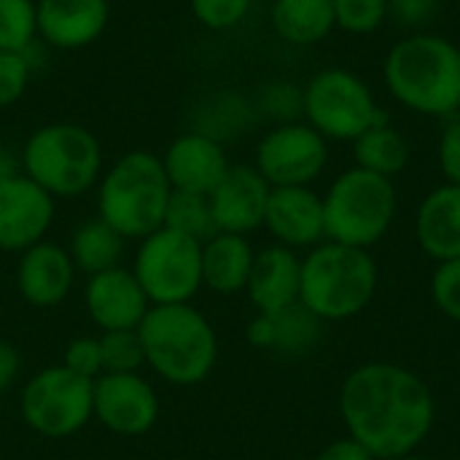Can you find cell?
<instances>
[{
	"mask_svg": "<svg viewBox=\"0 0 460 460\" xmlns=\"http://www.w3.org/2000/svg\"><path fill=\"white\" fill-rule=\"evenodd\" d=\"M100 350H102V369L108 375H129L146 364V353H143V342H140L137 329L102 332L100 334Z\"/></svg>",
	"mask_w": 460,
	"mask_h": 460,
	"instance_id": "obj_30",
	"label": "cell"
},
{
	"mask_svg": "<svg viewBox=\"0 0 460 460\" xmlns=\"http://www.w3.org/2000/svg\"><path fill=\"white\" fill-rule=\"evenodd\" d=\"M19 367H22L19 350L13 345H8V342L0 340V391L11 388V383L19 375Z\"/></svg>",
	"mask_w": 460,
	"mask_h": 460,
	"instance_id": "obj_40",
	"label": "cell"
},
{
	"mask_svg": "<svg viewBox=\"0 0 460 460\" xmlns=\"http://www.w3.org/2000/svg\"><path fill=\"white\" fill-rule=\"evenodd\" d=\"M253 113H256V105L251 100H245L243 94H234V92H221L202 108L199 127H194V129L224 143V137L248 129Z\"/></svg>",
	"mask_w": 460,
	"mask_h": 460,
	"instance_id": "obj_28",
	"label": "cell"
},
{
	"mask_svg": "<svg viewBox=\"0 0 460 460\" xmlns=\"http://www.w3.org/2000/svg\"><path fill=\"white\" fill-rule=\"evenodd\" d=\"M434 299L437 305L450 315L460 321V259L442 261V267L434 272Z\"/></svg>",
	"mask_w": 460,
	"mask_h": 460,
	"instance_id": "obj_36",
	"label": "cell"
},
{
	"mask_svg": "<svg viewBox=\"0 0 460 460\" xmlns=\"http://www.w3.org/2000/svg\"><path fill=\"white\" fill-rule=\"evenodd\" d=\"M172 186L162 159L151 151L119 156L97 181V218L124 240H143L164 226Z\"/></svg>",
	"mask_w": 460,
	"mask_h": 460,
	"instance_id": "obj_3",
	"label": "cell"
},
{
	"mask_svg": "<svg viewBox=\"0 0 460 460\" xmlns=\"http://www.w3.org/2000/svg\"><path fill=\"white\" fill-rule=\"evenodd\" d=\"M92 418L119 437H140L154 429L159 418V396L154 385L137 372L100 375L94 380Z\"/></svg>",
	"mask_w": 460,
	"mask_h": 460,
	"instance_id": "obj_12",
	"label": "cell"
},
{
	"mask_svg": "<svg viewBox=\"0 0 460 460\" xmlns=\"http://www.w3.org/2000/svg\"><path fill=\"white\" fill-rule=\"evenodd\" d=\"M86 313L102 332L137 329L151 310L146 291L140 288L132 270L113 267L89 278L84 288Z\"/></svg>",
	"mask_w": 460,
	"mask_h": 460,
	"instance_id": "obj_17",
	"label": "cell"
},
{
	"mask_svg": "<svg viewBox=\"0 0 460 460\" xmlns=\"http://www.w3.org/2000/svg\"><path fill=\"white\" fill-rule=\"evenodd\" d=\"M253 248L245 234L216 232L202 243V286L216 294H237L248 286L253 267Z\"/></svg>",
	"mask_w": 460,
	"mask_h": 460,
	"instance_id": "obj_22",
	"label": "cell"
},
{
	"mask_svg": "<svg viewBox=\"0 0 460 460\" xmlns=\"http://www.w3.org/2000/svg\"><path fill=\"white\" fill-rule=\"evenodd\" d=\"M62 367H67L70 372L86 377V380H97L105 369H102V350H100V337H75L62 358Z\"/></svg>",
	"mask_w": 460,
	"mask_h": 460,
	"instance_id": "obj_35",
	"label": "cell"
},
{
	"mask_svg": "<svg viewBox=\"0 0 460 460\" xmlns=\"http://www.w3.org/2000/svg\"><path fill=\"white\" fill-rule=\"evenodd\" d=\"M132 275L151 307L189 305L202 288V243L162 226L140 240Z\"/></svg>",
	"mask_w": 460,
	"mask_h": 460,
	"instance_id": "obj_9",
	"label": "cell"
},
{
	"mask_svg": "<svg viewBox=\"0 0 460 460\" xmlns=\"http://www.w3.org/2000/svg\"><path fill=\"white\" fill-rule=\"evenodd\" d=\"M164 226L197 243H205L218 232L208 194H191V191H172L164 213Z\"/></svg>",
	"mask_w": 460,
	"mask_h": 460,
	"instance_id": "obj_27",
	"label": "cell"
},
{
	"mask_svg": "<svg viewBox=\"0 0 460 460\" xmlns=\"http://www.w3.org/2000/svg\"><path fill=\"white\" fill-rule=\"evenodd\" d=\"M342 418L353 439L372 456L404 458L431 431L434 402L412 372L369 364L345 380Z\"/></svg>",
	"mask_w": 460,
	"mask_h": 460,
	"instance_id": "obj_1",
	"label": "cell"
},
{
	"mask_svg": "<svg viewBox=\"0 0 460 460\" xmlns=\"http://www.w3.org/2000/svg\"><path fill=\"white\" fill-rule=\"evenodd\" d=\"M302 119L326 140H356L388 121L372 86L348 67H326L302 86Z\"/></svg>",
	"mask_w": 460,
	"mask_h": 460,
	"instance_id": "obj_8",
	"label": "cell"
},
{
	"mask_svg": "<svg viewBox=\"0 0 460 460\" xmlns=\"http://www.w3.org/2000/svg\"><path fill=\"white\" fill-rule=\"evenodd\" d=\"M353 156L361 170L394 178L410 162V143L388 121H380L353 140Z\"/></svg>",
	"mask_w": 460,
	"mask_h": 460,
	"instance_id": "obj_26",
	"label": "cell"
},
{
	"mask_svg": "<svg viewBox=\"0 0 460 460\" xmlns=\"http://www.w3.org/2000/svg\"><path fill=\"white\" fill-rule=\"evenodd\" d=\"M30 49L27 51H0V111L19 102L30 86L32 67H35Z\"/></svg>",
	"mask_w": 460,
	"mask_h": 460,
	"instance_id": "obj_32",
	"label": "cell"
},
{
	"mask_svg": "<svg viewBox=\"0 0 460 460\" xmlns=\"http://www.w3.org/2000/svg\"><path fill=\"white\" fill-rule=\"evenodd\" d=\"M388 22V0H334V24L350 35H372Z\"/></svg>",
	"mask_w": 460,
	"mask_h": 460,
	"instance_id": "obj_31",
	"label": "cell"
},
{
	"mask_svg": "<svg viewBox=\"0 0 460 460\" xmlns=\"http://www.w3.org/2000/svg\"><path fill=\"white\" fill-rule=\"evenodd\" d=\"M189 5L202 27L213 32H226L245 22L253 0H189Z\"/></svg>",
	"mask_w": 460,
	"mask_h": 460,
	"instance_id": "obj_34",
	"label": "cell"
},
{
	"mask_svg": "<svg viewBox=\"0 0 460 460\" xmlns=\"http://www.w3.org/2000/svg\"><path fill=\"white\" fill-rule=\"evenodd\" d=\"M329 162V140L307 121L275 124L256 146L253 167L272 186H310Z\"/></svg>",
	"mask_w": 460,
	"mask_h": 460,
	"instance_id": "obj_11",
	"label": "cell"
},
{
	"mask_svg": "<svg viewBox=\"0 0 460 460\" xmlns=\"http://www.w3.org/2000/svg\"><path fill=\"white\" fill-rule=\"evenodd\" d=\"M16 175H22V156L5 146H0V183H5Z\"/></svg>",
	"mask_w": 460,
	"mask_h": 460,
	"instance_id": "obj_41",
	"label": "cell"
},
{
	"mask_svg": "<svg viewBox=\"0 0 460 460\" xmlns=\"http://www.w3.org/2000/svg\"><path fill=\"white\" fill-rule=\"evenodd\" d=\"M377 267L364 248L321 245L302 261L299 302L315 318H350L375 296Z\"/></svg>",
	"mask_w": 460,
	"mask_h": 460,
	"instance_id": "obj_6",
	"label": "cell"
},
{
	"mask_svg": "<svg viewBox=\"0 0 460 460\" xmlns=\"http://www.w3.org/2000/svg\"><path fill=\"white\" fill-rule=\"evenodd\" d=\"M418 240L439 261L460 259V186L434 189L418 210Z\"/></svg>",
	"mask_w": 460,
	"mask_h": 460,
	"instance_id": "obj_21",
	"label": "cell"
},
{
	"mask_svg": "<svg viewBox=\"0 0 460 460\" xmlns=\"http://www.w3.org/2000/svg\"><path fill=\"white\" fill-rule=\"evenodd\" d=\"M124 243L127 240L102 218H89L75 226L67 253L75 264V272H84L92 278L97 272L121 267Z\"/></svg>",
	"mask_w": 460,
	"mask_h": 460,
	"instance_id": "obj_25",
	"label": "cell"
},
{
	"mask_svg": "<svg viewBox=\"0 0 460 460\" xmlns=\"http://www.w3.org/2000/svg\"><path fill=\"white\" fill-rule=\"evenodd\" d=\"M264 226L286 248L313 245L326 237L323 199L310 186H280L270 191Z\"/></svg>",
	"mask_w": 460,
	"mask_h": 460,
	"instance_id": "obj_19",
	"label": "cell"
},
{
	"mask_svg": "<svg viewBox=\"0 0 460 460\" xmlns=\"http://www.w3.org/2000/svg\"><path fill=\"white\" fill-rule=\"evenodd\" d=\"M272 30L291 46H315L332 35L334 0H272Z\"/></svg>",
	"mask_w": 460,
	"mask_h": 460,
	"instance_id": "obj_24",
	"label": "cell"
},
{
	"mask_svg": "<svg viewBox=\"0 0 460 460\" xmlns=\"http://www.w3.org/2000/svg\"><path fill=\"white\" fill-rule=\"evenodd\" d=\"M375 456L364 447V445H358L356 439H342V442H334L332 447H326L318 460H372Z\"/></svg>",
	"mask_w": 460,
	"mask_h": 460,
	"instance_id": "obj_39",
	"label": "cell"
},
{
	"mask_svg": "<svg viewBox=\"0 0 460 460\" xmlns=\"http://www.w3.org/2000/svg\"><path fill=\"white\" fill-rule=\"evenodd\" d=\"M272 186L253 164H232L221 183L208 194L216 229L229 234H248L264 226V213Z\"/></svg>",
	"mask_w": 460,
	"mask_h": 460,
	"instance_id": "obj_16",
	"label": "cell"
},
{
	"mask_svg": "<svg viewBox=\"0 0 460 460\" xmlns=\"http://www.w3.org/2000/svg\"><path fill=\"white\" fill-rule=\"evenodd\" d=\"M92 399L94 380H86L59 364L40 369L27 380L19 410L35 434L46 439H65L92 420Z\"/></svg>",
	"mask_w": 460,
	"mask_h": 460,
	"instance_id": "obj_10",
	"label": "cell"
},
{
	"mask_svg": "<svg viewBox=\"0 0 460 460\" xmlns=\"http://www.w3.org/2000/svg\"><path fill=\"white\" fill-rule=\"evenodd\" d=\"M396 216V189L391 178L353 167L342 172L323 197L326 237L340 245L367 248L377 243Z\"/></svg>",
	"mask_w": 460,
	"mask_h": 460,
	"instance_id": "obj_7",
	"label": "cell"
},
{
	"mask_svg": "<svg viewBox=\"0 0 460 460\" xmlns=\"http://www.w3.org/2000/svg\"><path fill=\"white\" fill-rule=\"evenodd\" d=\"M439 167L447 183L460 186V113L447 121L439 137Z\"/></svg>",
	"mask_w": 460,
	"mask_h": 460,
	"instance_id": "obj_38",
	"label": "cell"
},
{
	"mask_svg": "<svg viewBox=\"0 0 460 460\" xmlns=\"http://www.w3.org/2000/svg\"><path fill=\"white\" fill-rule=\"evenodd\" d=\"M22 172L54 199H73L97 186L102 146L81 124L51 121L38 127L22 146Z\"/></svg>",
	"mask_w": 460,
	"mask_h": 460,
	"instance_id": "obj_5",
	"label": "cell"
},
{
	"mask_svg": "<svg viewBox=\"0 0 460 460\" xmlns=\"http://www.w3.org/2000/svg\"><path fill=\"white\" fill-rule=\"evenodd\" d=\"M159 159L172 191L191 194H210L232 167L224 143L199 129L178 135Z\"/></svg>",
	"mask_w": 460,
	"mask_h": 460,
	"instance_id": "obj_15",
	"label": "cell"
},
{
	"mask_svg": "<svg viewBox=\"0 0 460 460\" xmlns=\"http://www.w3.org/2000/svg\"><path fill=\"white\" fill-rule=\"evenodd\" d=\"M302 286V261L286 245H272L256 253L251 278H248V296L259 313H280L299 302Z\"/></svg>",
	"mask_w": 460,
	"mask_h": 460,
	"instance_id": "obj_20",
	"label": "cell"
},
{
	"mask_svg": "<svg viewBox=\"0 0 460 460\" xmlns=\"http://www.w3.org/2000/svg\"><path fill=\"white\" fill-rule=\"evenodd\" d=\"M38 40L49 49L78 51L92 46L111 22L108 0H35Z\"/></svg>",
	"mask_w": 460,
	"mask_h": 460,
	"instance_id": "obj_14",
	"label": "cell"
},
{
	"mask_svg": "<svg viewBox=\"0 0 460 460\" xmlns=\"http://www.w3.org/2000/svg\"><path fill=\"white\" fill-rule=\"evenodd\" d=\"M35 43V0H0V51H27Z\"/></svg>",
	"mask_w": 460,
	"mask_h": 460,
	"instance_id": "obj_29",
	"label": "cell"
},
{
	"mask_svg": "<svg viewBox=\"0 0 460 460\" xmlns=\"http://www.w3.org/2000/svg\"><path fill=\"white\" fill-rule=\"evenodd\" d=\"M54 210V197L24 172L0 183V251L22 253L46 240Z\"/></svg>",
	"mask_w": 460,
	"mask_h": 460,
	"instance_id": "obj_13",
	"label": "cell"
},
{
	"mask_svg": "<svg viewBox=\"0 0 460 460\" xmlns=\"http://www.w3.org/2000/svg\"><path fill=\"white\" fill-rule=\"evenodd\" d=\"M402 460H418V458H402Z\"/></svg>",
	"mask_w": 460,
	"mask_h": 460,
	"instance_id": "obj_42",
	"label": "cell"
},
{
	"mask_svg": "<svg viewBox=\"0 0 460 460\" xmlns=\"http://www.w3.org/2000/svg\"><path fill=\"white\" fill-rule=\"evenodd\" d=\"M383 81L402 108L453 119L460 113V46L437 32H412L385 54Z\"/></svg>",
	"mask_w": 460,
	"mask_h": 460,
	"instance_id": "obj_2",
	"label": "cell"
},
{
	"mask_svg": "<svg viewBox=\"0 0 460 460\" xmlns=\"http://www.w3.org/2000/svg\"><path fill=\"white\" fill-rule=\"evenodd\" d=\"M75 280V264L70 253L49 240L19 253L16 288L22 299L32 307H57L67 299Z\"/></svg>",
	"mask_w": 460,
	"mask_h": 460,
	"instance_id": "obj_18",
	"label": "cell"
},
{
	"mask_svg": "<svg viewBox=\"0 0 460 460\" xmlns=\"http://www.w3.org/2000/svg\"><path fill=\"white\" fill-rule=\"evenodd\" d=\"M318 332V318L296 302L280 313H259L248 326V340L256 348H272L278 353H305L315 345Z\"/></svg>",
	"mask_w": 460,
	"mask_h": 460,
	"instance_id": "obj_23",
	"label": "cell"
},
{
	"mask_svg": "<svg viewBox=\"0 0 460 460\" xmlns=\"http://www.w3.org/2000/svg\"><path fill=\"white\" fill-rule=\"evenodd\" d=\"M256 111L270 116L275 124H288L302 119V86H294L291 81H275L267 89H261L256 100Z\"/></svg>",
	"mask_w": 460,
	"mask_h": 460,
	"instance_id": "obj_33",
	"label": "cell"
},
{
	"mask_svg": "<svg viewBox=\"0 0 460 460\" xmlns=\"http://www.w3.org/2000/svg\"><path fill=\"white\" fill-rule=\"evenodd\" d=\"M442 0H388V19L407 30H423L439 13Z\"/></svg>",
	"mask_w": 460,
	"mask_h": 460,
	"instance_id": "obj_37",
	"label": "cell"
},
{
	"mask_svg": "<svg viewBox=\"0 0 460 460\" xmlns=\"http://www.w3.org/2000/svg\"><path fill=\"white\" fill-rule=\"evenodd\" d=\"M137 334L146 364L170 385H197L218 361V337L191 305H154Z\"/></svg>",
	"mask_w": 460,
	"mask_h": 460,
	"instance_id": "obj_4",
	"label": "cell"
}]
</instances>
